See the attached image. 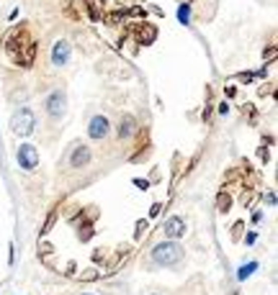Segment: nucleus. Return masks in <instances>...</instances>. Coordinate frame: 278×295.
<instances>
[{
    "label": "nucleus",
    "instance_id": "nucleus-1",
    "mask_svg": "<svg viewBox=\"0 0 278 295\" xmlns=\"http://www.w3.org/2000/svg\"><path fill=\"white\" fill-rule=\"evenodd\" d=\"M36 128V113L29 108V105H21L13 110L11 116V131L18 136V139H29Z\"/></svg>",
    "mask_w": 278,
    "mask_h": 295
},
{
    "label": "nucleus",
    "instance_id": "nucleus-2",
    "mask_svg": "<svg viewBox=\"0 0 278 295\" xmlns=\"http://www.w3.org/2000/svg\"><path fill=\"white\" fill-rule=\"evenodd\" d=\"M155 264H162V267H173L183 259V246L178 241H160L157 246H152V252H149Z\"/></svg>",
    "mask_w": 278,
    "mask_h": 295
},
{
    "label": "nucleus",
    "instance_id": "nucleus-3",
    "mask_svg": "<svg viewBox=\"0 0 278 295\" xmlns=\"http://www.w3.org/2000/svg\"><path fill=\"white\" fill-rule=\"evenodd\" d=\"M44 108H47V116L52 121H62L65 113H67V93L62 87H54L44 100Z\"/></svg>",
    "mask_w": 278,
    "mask_h": 295
},
{
    "label": "nucleus",
    "instance_id": "nucleus-4",
    "mask_svg": "<svg viewBox=\"0 0 278 295\" xmlns=\"http://www.w3.org/2000/svg\"><path fill=\"white\" fill-rule=\"evenodd\" d=\"M65 160H67V167H72V170H82V167H88V165L93 162V152H90V146H88V144H72Z\"/></svg>",
    "mask_w": 278,
    "mask_h": 295
},
{
    "label": "nucleus",
    "instance_id": "nucleus-5",
    "mask_svg": "<svg viewBox=\"0 0 278 295\" xmlns=\"http://www.w3.org/2000/svg\"><path fill=\"white\" fill-rule=\"evenodd\" d=\"M109 133H111V121L106 116H101V113H96V116L88 121V139L98 144V141L109 139Z\"/></svg>",
    "mask_w": 278,
    "mask_h": 295
},
{
    "label": "nucleus",
    "instance_id": "nucleus-6",
    "mask_svg": "<svg viewBox=\"0 0 278 295\" xmlns=\"http://www.w3.org/2000/svg\"><path fill=\"white\" fill-rule=\"evenodd\" d=\"M16 162H18L21 170H26V172L36 170L39 167V149L34 144H21L16 149Z\"/></svg>",
    "mask_w": 278,
    "mask_h": 295
},
{
    "label": "nucleus",
    "instance_id": "nucleus-7",
    "mask_svg": "<svg viewBox=\"0 0 278 295\" xmlns=\"http://www.w3.org/2000/svg\"><path fill=\"white\" fill-rule=\"evenodd\" d=\"M49 59H52L54 67H65V64H70V59H72V44H70L67 39H57V41L52 44Z\"/></svg>",
    "mask_w": 278,
    "mask_h": 295
},
{
    "label": "nucleus",
    "instance_id": "nucleus-8",
    "mask_svg": "<svg viewBox=\"0 0 278 295\" xmlns=\"http://www.w3.org/2000/svg\"><path fill=\"white\" fill-rule=\"evenodd\" d=\"M129 36L139 44V47H142V44H152L155 41V36H157V29L152 26V24H144V21H139V26L137 29H132L129 31Z\"/></svg>",
    "mask_w": 278,
    "mask_h": 295
},
{
    "label": "nucleus",
    "instance_id": "nucleus-9",
    "mask_svg": "<svg viewBox=\"0 0 278 295\" xmlns=\"http://www.w3.org/2000/svg\"><path fill=\"white\" fill-rule=\"evenodd\" d=\"M183 234H186V221H183L180 216H170V218L165 221V236L180 239Z\"/></svg>",
    "mask_w": 278,
    "mask_h": 295
},
{
    "label": "nucleus",
    "instance_id": "nucleus-10",
    "mask_svg": "<svg viewBox=\"0 0 278 295\" xmlns=\"http://www.w3.org/2000/svg\"><path fill=\"white\" fill-rule=\"evenodd\" d=\"M137 121H134V116H124L121 121H119V128H116V133H119V139L121 141H129L132 136L137 133Z\"/></svg>",
    "mask_w": 278,
    "mask_h": 295
},
{
    "label": "nucleus",
    "instance_id": "nucleus-11",
    "mask_svg": "<svg viewBox=\"0 0 278 295\" xmlns=\"http://www.w3.org/2000/svg\"><path fill=\"white\" fill-rule=\"evenodd\" d=\"M178 21H180L183 26H188V24H191V3H188V0L178 6Z\"/></svg>",
    "mask_w": 278,
    "mask_h": 295
},
{
    "label": "nucleus",
    "instance_id": "nucleus-12",
    "mask_svg": "<svg viewBox=\"0 0 278 295\" xmlns=\"http://www.w3.org/2000/svg\"><path fill=\"white\" fill-rule=\"evenodd\" d=\"M255 269H258V262H247L245 267H240V269H237V280H247Z\"/></svg>",
    "mask_w": 278,
    "mask_h": 295
},
{
    "label": "nucleus",
    "instance_id": "nucleus-13",
    "mask_svg": "<svg viewBox=\"0 0 278 295\" xmlns=\"http://www.w3.org/2000/svg\"><path fill=\"white\" fill-rule=\"evenodd\" d=\"M227 208H229V195H227V193H222V195H219V211L224 213Z\"/></svg>",
    "mask_w": 278,
    "mask_h": 295
},
{
    "label": "nucleus",
    "instance_id": "nucleus-14",
    "mask_svg": "<svg viewBox=\"0 0 278 295\" xmlns=\"http://www.w3.org/2000/svg\"><path fill=\"white\" fill-rule=\"evenodd\" d=\"M129 18H139V21H144V8H132V11H129Z\"/></svg>",
    "mask_w": 278,
    "mask_h": 295
},
{
    "label": "nucleus",
    "instance_id": "nucleus-15",
    "mask_svg": "<svg viewBox=\"0 0 278 295\" xmlns=\"http://www.w3.org/2000/svg\"><path fill=\"white\" fill-rule=\"evenodd\" d=\"M147 183H149V185H155V183H160V170H157V167L152 170V175H149V180H147Z\"/></svg>",
    "mask_w": 278,
    "mask_h": 295
},
{
    "label": "nucleus",
    "instance_id": "nucleus-16",
    "mask_svg": "<svg viewBox=\"0 0 278 295\" xmlns=\"http://www.w3.org/2000/svg\"><path fill=\"white\" fill-rule=\"evenodd\" d=\"M134 185H137L139 190H147V188H149V183H147V180H139V177L134 180Z\"/></svg>",
    "mask_w": 278,
    "mask_h": 295
},
{
    "label": "nucleus",
    "instance_id": "nucleus-17",
    "mask_svg": "<svg viewBox=\"0 0 278 295\" xmlns=\"http://www.w3.org/2000/svg\"><path fill=\"white\" fill-rule=\"evenodd\" d=\"M160 211H162V206H160V203H155V206H152V208H149V216H152V218H155V216H157Z\"/></svg>",
    "mask_w": 278,
    "mask_h": 295
},
{
    "label": "nucleus",
    "instance_id": "nucleus-18",
    "mask_svg": "<svg viewBox=\"0 0 278 295\" xmlns=\"http://www.w3.org/2000/svg\"><path fill=\"white\" fill-rule=\"evenodd\" d=\"M144 229H147V221H139V223H137V236H142Z\"/></svg>",
    "mask_w": 278,
    "mask_h": 295
},
{
    "label": "nucleus",
    "instance_id": "nucleus-19",
    "mask_svg": "<svg viewBox=\"0 0 278 295\" xmlns=\"http://www.w3.org/2000/svg\"><path fill=\"white\" fill-rule=\"evenodd\" d=\"M258 157H260L263 162H268V149H263V146H260V149H258Z\"/></svg>",
    "mask_w": 278,
    "mask_h": 295
},
{
    "label": "nucleus",
    "instance_id": "nucleus-20",
    "mask_svg": "<svg viewBox=\"0 0 278 295\" xmlns=\"http://www.w3.org/2000/svg\"><path fill=\"white\" fill-rule=\"evenodd\" d=\"M255 239H258V234H247V241L245 244H255Z\"/></svg>",
    "mask_w": 278,
    "mask_h": 295
},
{
    "label": "nucleus",
    "instance_id": "nucleus-21",
    "mask_svg": "<svg viewBox=\"0 0 278 295\" xmlns=\"http://www.w3.org/2000/svg\"><path fill=\"white\" fill-rule=\"evenodd\" d=\"M227 110H229V105H227V103H219V113H222V116H224Z\"/></svg>",
    "mask_w": 278,
    "mask_h": 295
},
{
    "label": "nucleus",
    "instance_id": "nucleus-22",
    "mask_svg": "<svg viewBox=\"0 0 278 295\" xmlns=\"http://www.w3.org/2000/svg\"><path fill=\"white\" fill-rule=\"evenodd\" d=\"M85 295H90V292H85Z\"/></svg>",
    "mask_w": 278,
    "mask_h": 295
},
{
    "label": "nucleus",
    "instance_id": "nucleus-23",
    "mask_svg": "<svg viewBox=\"0 0 278 295\" xmlns=\"http://www.w3.org/2000/svg\"><path fill=\"white\" fill-rule=\"evenodd\" d=\"M152 295H157V292H152Z\"/></svg>",
    "mask_w": 278,
    "mask_h": 295
}]
</instances>
